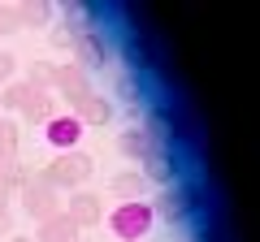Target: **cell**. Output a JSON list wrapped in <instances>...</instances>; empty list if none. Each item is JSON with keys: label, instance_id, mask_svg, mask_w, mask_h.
<instances>
[{"label": "cell", "instance_id": "1", "mask_svg": "<svg viewBox=\"0 0 260 242\" xmlns=\"http://www.w3.org/2000/svg\"><path fill=\"white\" fill-rule=\"evenodd\" d=\"M35 177H39V182H48L56 195H61V190H70V195H74V190H83L87 182L95 177V160L87 156L83 147H74V151H56V156L48 160V165L39 169Z\"/></svg>", "mask_w": 260, "mask_h": 242}, {"label": "cell", "instance_id": "2", "mask_svg": "<svg viewBox=\"0 0 260 242\" xmlns=\"http://www.w3.org/2000/svg\"><path fill=\"white\" fill-rule=\"evenodd\" d=\"M109 229L117 242H143L152 229V208L143 204V199H135V204H117L109 212Z\"/></svg>", "mask_w": 260, "mask_h": 242}, {"label": "cell", "instance_id": "3", "mask_svg": "<svg viewBox=\"0 0 260 242\" xmlns=\"http://www.w3.org/2000/svg\"><path fill=\"white\" fill-rule=\"evenodd\" d=\"M18 195H22V208H26V216H30L35 225L61 212V195H56V190L48 186V182H39L35 173H30V182H26V186L18 190Z\"/></svg>", "mask_w": 260, "mask_h": 242}, {"label": "cell", "instance_id": "4", "mask_svg": "<svg viewBox=\"0 0 260 242\" xmlns=\"http://www.w3.org/2000/svg\"><path fill=\"white\" fill-rule=\"evenodd\" d=\"M52 87L61 91V100L70 104V108H74L78 100H87V95L95 91V87H91V74H83V69H78V65H70V61H65V65H56Z\"/></svg>", "mask_w": 260, "mask_h": 242}, {"label": "cell", "instance_id": "5", "mask_svg": "<svg viewBox=\"0 0 260 242\" xmlns=\"http://www.w3.org/2000/svg\"><path fill=\"white\" fill-rule=\"evenodd\" d=\"M65 216H70L78 229H95V225L104 221V199L95 195V190H74L70 204H65Z\"/></svg>", "mask_w": 260, "mask_h": 242}, {"label": "cell", "instance_id": "6", "mask_svg": "<svg viewBox=\"0 0 260 242\" xmlns=\"http://www.w3.org/2000/svg\"><path fill=\"white\" fill-rule=\"evenodd\" d=\"M52 117H56V100H52V91H44V87L30 83L26 100H22V108H18V121H26V126H48Z\"/></svg>", "mask_w": 260, "mask_h": 242}, {"label": "cell", "instance_id": "7", "mask_svg": "<svg viewBox=\"0 0 260 242\" xmlns=\"http://www.w3.org/2000/svg\"><path fill=\"white\" fill-rule=\"evenodd\" d=\"M70 52H74V61H70V65H78L83 74H91V69H100L104 61H109V48H104V39L91 35V30H83V35L74 39V48H70Z\"/></svg>", "mask_w": 260, "mask_h": 242}, {"label": "cell", "instance_id": "8", "mask_svg": "<svg viewBox=\"0 0 260 242\" xmlns=\"http://www.w3.org/2000/svg\"><path fill=\"white\" fill-rule=\"evenodd\" d=\"M44 139H48V147H52V151H74L78 139H83V126H78L70 112H65V117L56 112V117L44 126Z\"/></svg>", "mask_w": 260, "mask_h": 242}, {"label": "cell", "instance_id": "9", "mask_svg": "<svg viewBox=\"0 0 260 242\" xmlns=\"http://www.w3.org/2000/svg\"><path fill=\"white\" fill-rule=\"evenodd\" d=\"M152 151H156V139H152L148 126H130V130H121V134H117V156L139 160V165H143Z\"/></svg>", "mask_w": 260, "mask_h": 242}, {"label": "cell", "instance_id": "10", "mask_svg": "<svg viewBox=\"0 0 260 242\" xmlns=\"http://www.w3.org/2000/svg\"><path fill=\"white\" fill-rule=\"evenodd\" d=\"M78 238H83V229H78L65 212H56V216H48V221L35 225V238L30 242H78Z\"/></svg>", "mask_w": 260, "mask_h": 242}, {"label": "cell", "instance_id": "11", "mask_svg": "<svg viewBox=\"0 0 260 242\" xmlns=\"http://www.w3.org/2000/svg\"><path fill=\"white\" fill-rule=\"evenodd\" d=\"M70 117H74L83 130H87V126H109V121H113V104L104 100V95H95V91H91L87 100H78V104H74V112H70Z\"/></svg>", "mask_w": 260, "mask_h": 242}, {"label": "cell", "instance_id": "12", "mask_svg": "<svg viewBox=\"0 0 260 242\" xmlns=\"http://www.w3.org/2000/svg\"><path fill=\"white\" fill-rule=\"evenodd\" d=\"M109 190H113V199H117V204H135V199L148 195V182H143L139 169H121V173L109 177Z\"/></svg>", "mask_w": 260, "mask_h": 242}, {"label": "cell", "instance_id": "13", "mask_svg": "<svg viewBox=\"0 0 260 242\" xmlns=\"http://www.w3.org/2000/svg\"><path fill=\"white\" fill-rule=\"evenodd\" d=\"M13 13H18V26H26V30H44V26H52L56 5H44V0H26V5H13Z\"/></svg>", "mask_w": 260, "mask_h": 242}, {"label": "cell", "instance_id": "14", "mask_svg": "<svg viewBox=\"0 0 260 242\" xmlns=\"http://www.w3.org/2000/svg\"><path fill=\"white\" fill-rule=\"evenodd\" d=\"M152 221H165V225H174V221H182V212H186V199L178 195V190H156V199H152Z\"/></svg>", "mask_w": 260, "mask_h": 242}, {"label": "cell", "instance_id": "15", "mask_svg": "<svg viewBox=\"0 0 260 242\" xmlns=\"http://www.w3.org/2000/svg\"><path fill=\"white\" fill-rule=\"evenodd\" d=\"M83 30H87V22L78 18V13H70V18H61L52 30H48V44H52L56 52H70V48H74V39L83 35Z\"/></svg>", "mask_w": 260, "mask_h": 242}, {"label": "cell", "instance_id": "16", "mask_svg": "<svg viewBox=\"0 0 260 242\" xmlns=\"http://www.w3.org/2000/svg\"><path fill=\"white\" fill-rule=\"evenodd\" d=\"M22 156V130H18V117H0V165Z\"/></svg>", "mask_w": 260, "mask_h": 242}, {"label": "cell", "instance_id": "17", "mask_svg": "<svg viewBox=\"0 0 260 242\" xmlns=\"http://www.w3.org/2000/svg\"><path fill=\"white\" fill-rule=\"evenodd\" d=\"M26 91H30V83H18V78L0 87V117H13L22 108V100H26Z\"/></svg>", "mask_w": 260, "mask_h": 242}, {"label": "cell", "instance_id": "18", "mask_svg": "<svg viewBox=\"0 0 260 242\" xmlns=\"http://www.w3.org/2000/svg\"><path fill=\"white\" fill-rule=\"evenodd\" d=\"M139 173H143V182H160V186H165V182H169V160L160 156V151H152V156L143 160Z\"/></svg>", "mask_w": 260, "mask_h": 242}, {"label": "cell", "instance_id": "19", "mask_svg": "<svg viewBox=\"0 0 260 242\" xmlns=\"http://www.w3.org/2000/svg\"><path fill=\"white\" fill-rule=\"evenodd\" d=\"M52 74H56V65L52 61H30V74H26V83H35V87H52Z\"/></svg>", "mask_w": 260, "mask_h": 242}, {"label": "cell", "instance_id": "20", "mask_svg": "<svg viewBox=\"0 0 260 242\" xmlns=\"http://www.w3.org/2000/svg\"><path fill=\"white\" fill-rule=\"evenodd\" d=\"M18 13H13V5H0V35H18Z\"/></svg>", "mask_w": 260, "mask_h": 242}, {"label": "cell", "instance_id": "21", "mask_svg": "<svg viewBox=\"0 0 260 242\" xmlns=\"http://www.w3.org/2000/svg\"><path fill=\"white\" fill-rule=\"evenodd\" d=\"M13 74H18V61H13V52H0V87L13 83Z\"/></svg>", "mask_w": 260, "mask_h": 242}, {"label": "cell", "instance_id": "22", "mask_svg": "<svg viewBox=\"0 0 260 242\" xmlns=\"http://www.w3.org/2000/svg\"><path fill=\"white\" fill-rule=\"evenodd\" d=\"M9 229H13V212H9V199L0 195V238H5Z\"/></svg>", "mask_w": 260, "mask_h": 242}, {"label": "cell", "instance_id": "23", "mask_svg": "<svg viewBox=\"0 0 260 242\" xmlns=\"http://www.w3.org/2000/svg\"><path fill=\"white\" fill-rule=\"evenodd\" d=\"M9 242H30V238H9Z\"/></svg>", "mask_w": 260, "mask_h": 242}, {"label": "cell", "instance_id": "24", "mask_svg": "<svg viewBox=\"0 0 260 242\" xmlns=\"http://www.w3.org/2000/svg\"><path fill=\"white\" fill-rule=\"evenodd\" d=\"M78 242H83V238H78Z\"/></svg>", "mask_w": 260, "mask_h": 242}]
</instances>
